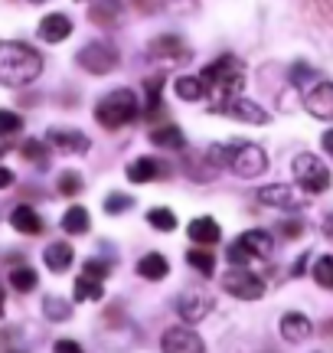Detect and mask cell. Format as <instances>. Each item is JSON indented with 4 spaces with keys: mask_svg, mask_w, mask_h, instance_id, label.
I'll list each match as a JSON object with an SVG mask.
<instances>
[{
    "mask_svg": "<svg viewBox=\"0 0 333 353\" xmlns=\"http://www.w3.org/2000/svg\"><path fill=\"white\" fill-rule=\"evenodd\" d=\"M43 314L50 317L52 324H63V321L72 317V304L65 301V298H59V294H50V298L43 301Z\"/></svg>",
    "mask_w": 333,
    "mask_h": 353,
    "instance_id": "26",
    "label": "cell"
},
{
    "mask_svg": "<svg viewBox=\"0 0 333 353\" xmlns=\"http://www.w3.org/2000/svg\"><path fill=\"white\" fill-rule=\"evenodd\" d=\"M78 190H82V176H78L76 170L59 174V193H63V196H76Z\"/></svg>",
    "mask_w": 333,
    "mask_h": 353,
    "instance_id": "36",
    "label": "cell"
},
{
    "mask_svg": "<svg viewBox=\"0 0 333 353\" xmlns=\"http://www.w3.org/2000/svg\"><path fill=\"white\" fill-rule=\"evenodd\" d=\"M160 350L164 353H206V343L190 327H170L160 337Z\"/></svg>",
    "mask_w": 333,
    "mask_h": 353,
    "instance_id": "11",
    "label": "cell"
},
{
    "mask_svg": "<svg viewBox=\"0 0 333 353\" xmlns=\"http://www.w3.org/2000/svg\"><path fill=\"white\" fill-rule=\"evenodd\" d=\"M166 272H170V265H166V259L160 252H147L138 262V275L147 278V281H160V278H166Z\"/></svg>",
    "mask_w": 333,
    "mask_h": 353,
    "instance_id": "21",
    "label": "cell"
},
{
    "mask_svg": "<svg viewBox=\"0 0 333 353\" xmlns=\"http://www.w3.org/2000/svg\"><path fill=\"white\" fill-rule=\"evenodd\" d=\"M164 164L154 161V157H138L134 164H128V180L131 183H151L157 176H164Z\"/></svg>",
    "mask_w": 333,
    "mask_h": 353,
    "instance_id": "19",
    "label": "cell"
},
{
    "mask_svg": "<svg viewBox=\"0 0 333 353\" xmlns=\"http://www.w3.org/2000/svg\"><path fill=\"white\" fill-rule=\"evenodd\" d=\"M281 232L288 239H294V236H301V223H281Z\"/></svg>",
    "mask_w": 333,
    "mask_h": 353,
    "instance_id": "42",
    "label": "cell"
},
{
    "mask_svg": "<svg viewBox=\"0 0 333 353\" xmlns=\"http://www.w3.org/2000/svg\"><path fill=\"white\" fill-rule=\"evenodd\" d=\"M131 206H134V200H131L128 193H108V196H105V213H111V216L125 213Z\"/></svg>",
    "mask_w": 333,
    "mask_h": 353,
    "instance_id": "34",
    "label": "cell"
},
{
    "mask_svg": "<svg viewBox=\"0 0 333 353\" xmlns=\"http://www.w3.org/2000/svg\"><path fill=\"white\" fill-rule=\"evenodd\" d=\"M235 242H239L252 259H268V255L275 252V239H271V232H265V229H248V232H242Z\"/></svg>",
    "mask_w": 333,
    "mask_h": 353,
    "instance_id": "14",
    "label": "cell"
},
{
    "mask_svg": "<svg viewBox=\"0 0 333 353\" xmlns=\"http://www.w3.org/2000/svg\"><path fill=\"white\" fill-rule=\"evenodd\" d=\"M186 262L196 268V272H203V275H213V268H216V259L209 249H190L186 252Z\"/></svg>",
    "mask_w": 333,
    "mask_h": 353,
    "instance_id": "31",
    "label": "cell"
},
{
    "mask_svg": "<svg viewBox=\"0 0 333 353\" xmlns=\"http://www.w3.org/2000/svg\"><path fill=\"white\" fill-rule=\"evenodd\" d=\"M258 203L275 206V210H304L308 206V193H297L288 183H268V187L258 190Z\"/></svg>",
    "mask_w": 333,
    "mask_h": 353,
    "instance_id": "8",
    "label": "cell"
},
{
    "mask_svg": "<svg viewBox=\"0 0 333 353\" xmlns=\"http://www.w3.org/2000/svg\"><path fill=\"white\" fill-rule=\"evenodd\" d=\"M118 13H121V3H118V0H102V3L92 7V20H95V23H115Z\"/></svg>",
    "mask_w": 333,
    "mask_h": 353,
    "instance_id": "30",
    "label": "cell"
},
{
    "mask_svg": "<svg viewBox=\"0 0 333 353\" xmlns=\"http://www.w3.org/2000/svg\"><path fill=\"white\" fill-rule=\"evenodd\" d=\"M186 236H190L196 245H213V242H219L222 229H219L216 219H209V216H196L190 226H186Z\"/></svg>",
    "mask_w": 333,
    "mask_h": 353,
    "instance_id": "17",
    "label": "cell"
},
{
    "mask_svg": "<svg viewBox=\"0 0 333 353\" xmlns=\"http://www.w3.org/2000/svg\"><path fill=\"white\" fill-rule=\"evenodd\" d=\"M304 265H308V255H304V259H297V265H294V272H291V275L301 278V275H304Z\"/></svg>",
    "mask_w": 333,
    "mask_h": 353,
    "instance_id": "45",
    "label": "cell"
},
{
    "mask_svg": "<svg viewBox=\"0 0 333 353\" xmlns=\"http://www.w3.org/2000/svg\"><path fill=\"white\" fill-rule=\"evenodd\" d=\"M0 131H3L7 138L17 134V131H20V118H17L13 112H0Z\"/></svg>",
    "mask_w": 333,
    "mask_h": 353,
    "instance_id": "37",
    "label": "cell"
},
{
    "mask_svg": "<svg viewBox=\"0 0 333 353\" xmlns=\"http://www.w3.org/2000/svg\"><path fill=\"white\" fill-rule=\"evenodd\" d=\"M147 223L154 229H160V232H173L177 229V216H173V210H166V206H157V210L147 213Z\"/></svg>",
    "mask_w": 333,
    "mask_h": 353,
    "instance_id": "29",
    "label": "cell"
},
{
    "mask_svg": "<svg viewBox=\"0 0 333 353\" xmlns=\"http://www.w3.org/2000/svg\"><path fill=\"white\" fill-rule=\"evenodd\" d=\"M308 79H317V72H310L308 65H294V72H291V82L301 88H308Z\"/></svg>",
    "mask_w": 333,
    "mask_h": 353,
    "instance_id": "39",
    "label": "cell"
},
{
    "mask_svg": "<svg viewBox=\"0 0 333 353\" xmlns=\"http://www.w3.org/2000/svg\"><path fill=\"white\" fill-rule=\"evenodd\" d=\"M294 180L304 193H327L330 190V167L314 154H297L294 157Z\"/></svg>",
    "mask_w": 333,
    "mask_h": 353,
    "instance_id": "5",
    "label": "cell"
},
{
    "mask_svg": "<svg viewBox=\"0 0 333 353\" xmlns=\"http://www.w3.org/2000/svg\"><path fill=\"white\" fill-rule=\"evenodd\" d=\"M314 13H317L327 26H333V0H314Z\"/></svg>",
    "mask_w": 333,
    "mask_h": 353,
    "instance_id": "38",
    "label": "cell"
},
{
    "mask_svg": "<svg viewBox=\"0 0 333 353\" xmlns=\"http://www.w3.org/2000/svg\"><path fill=\"white\" fill-rule=\"evenodd\" d=\"M43 72V56L26 43L17 39H3L0 43V82L7 88L30 85L33 79H39Z\"/></svg>",
    "mask_w": 333,
    "mask_h": 353,
    "instance_id": "2",
    "label": "cell"
},
{
    "mask_svg": "<svg viewBox=\"0 0 333 353\" xmlns=\"http://www.w3.org/2000/svg\"><path fill=\"white\" fill-rule=\"evenodd\" d=\"M10 183H13V174L3 167V170H0V187H10Z\"/></svg>",
    "mask_w": 333,
    "mask_h": 353,
    "instance_id": "44",
    "label": "cell"
},
{
    "mask_svg": "<svg viewBox=\"0 0 333 353\" xmlns=\"http://www.w3.org/2000/svg\"><path fill=\"white\" fill-rule=\"evenodd\" d=\"M304 108H308V114L321 118V121H333V82H327V79L310 82L304 88Z\"/></svg>",
    "mask_w": 333,
    "mask_h": 353,
    "instance_id": "9",
    "label": "cell"
},
{
    "mask_svg": "<svg viewBox=\"0 0 333 353\" xmlns=\"http://www.w3.org/2000/svg\"><path fill=\"white\" fill-rule=\"evenodd\" d=\"M177 95L183 101H200L206 95V82H203V76H180L177 79Z\"/></svg>",
    "mask_w": 333,
    "mask_h": 353,
    "instance_id": "24",
    "label": "cell"
},
{
    "mask_svg": "<svg viewBox=\"0 0 333 353\" xmlns=\"http://www.w3.org/2000/svg\"><path fill=\"white\" fill-rule=\"evenodd\" d=\"M10 226L17 229V232H23V236H39L43 232V219H39V213L33 210V206H17L10 213Z\"/></svg>",
    "mask_w": 333,
    "mask_h": 353,
    "instance_id": "18",
    "label": "cell"
},
{
    "mask_svg": "<svg viewBox=\"0 0 333 353\" xmlns=\"http://www.w3.org/2000/svg\"><path fill=\"white\" fill-rule=\"evenodd\" d=\"M92 226V219H89V210L85 206H69L63 216V229L69 232V236H85Z\"/></svg>",
    "mask_w": 333,
    "mask_h": 353,
    "instance_id": "23",
    "label": "cell"
},
{
    "mask_svg": "<svg viewBox=\"0 0 333 353\" xmlns=\"http://www.w3.org/2000/svg\"><path fill=\"white\" fill-rule=\"evenodd\" d=\"M160 88H164V79H147V105H144V114L151 118V114L160 108Z\"/></svg>",
    "mask_w": 333,
    "mask_h": 353,
    "instance_id": "33",
    "label": "cell"
},
{
    "mask_svg": "<svg viewBox=\"0 0 333 353\" xmlns=\"http://www.w3.org/2000/svg\"><path fill=\"white\" fill-rule=\"evenodd\" d=\"M216 114H226V118H235V121H245V125H268V121H271V114L265 112L261 105L242 99V95L229 99Z\"/></svg>",
    "mask_w": 333,
    "mask_h": 353,
    "instance_id": "12",
    "label": "cell"
},
{
    "mask_svg": "<svg viewBox=\"0 0 333 353\" xmlns=\"http://www.w3.org/2000/svg\"><path fill=\"white\" fill-rule=\"evenodd\" d=\"M102 294H105L102 278H95V275H78V281H76V298H78V301H98Z\"/></svg>",
    "mask_w": 333,
    "mask_h": 353,
    "instance_id": "27",
    "label": "cell"
},
{
    "mask_svg": "<svg viewBox=\"0 0 333 353\" xmlns=\"http://www.w3.org/2000/svg\"><path fill=\"white\" fill-rule=\"evenodd\" d=\"M203 82L209 88V112H219L229 99H235L245 85V69L235 56H222L203 69Z\"/></svg>",
    "mask_w": 333,
    "mask_h": 353,
    "instance_id": "3",
    "label": "cell"
},
{
    "mask_svg": "<svg viewBox=\"0 0 333 353\" xmlns=\"http://www.w3.org/2000/svg\"><path fill=\"white\" fill-rule=\"evenodd\" d=\"M36 272L30 268V265H17V268H10V288L20 291V294H26V291L36 288Z\"/></svg>",
    "mask_w": 333,
    "mask_h": 353,
    "instance_id": "28",
    "label": "cell"
},
{
    "mask_svg": "<svg viewBox=\"0 0 333 353\" xmlns=\"http://www.w3.org/2000/svg\"><path fill=\"white\" fill-rule=\"evenodd\" d=\"M209 311H213V298H209V291H203V288H186L177 298V314L183 317L186 324H200Z\"/></svg>",
    "mask_w": 333,
    "mask_h": 353,
    "instance_id": "10",
    "label": "cell"
},
{
    "mask_svg": "<svg viewBox=\"0 0 333 353\" xmlns=\"http://www.w3.org/2000/svg\"><path fill=\"white\" fill-rule=\"evenodd\" d=\"M321 144H323V151H327V154L333 157V128H330V131H327V134L321 138Z\"/></svg>",
    "mask_w": 333,
    "mask_h": 353,
    "instance_id": "43",
    "label": "cell"
},
{
    "mask_svg": "<svg viewBox=\"0 0 333 353\" xmlns=\"http://www.w3.org/2000/svg\"><path fill=\"white\" fill-rule=\"evenodd\" d=\"M314 281L321 288H333V255H323L314 262Z\"/></svg>",
    "mask_w": 333,
    "mask_h": 353,
    "instance_id": "32",
    "label": "cell"
},
{
    "mask_svg": "<svg viewBox=\"0 0 333 353\" xmlns=\"http://www.w3.org/2000/svg\"><path fill=\"white\" fill-rule=\"evenodd\" d=\"M310 334H314V324H310L301 311H288V314L281 317V337L284 341L301 343V341H308Z\"/></svg>",
    "mask_w": 333,
    "mask_h": 353,
    "instance_id": "16",
    "label": "cell"
},
{
    "mask_svg": "<svg viewBox=\"0 0 333 353\" xmlns=\"http://www.w3.org/2000/svg\"><path fill=\"white\" fill-rule=\"evenodd\" d=\"M7 353H20V350H7Z\"/></svg>",
    "mask_w": 333,
    "mask_h": 353,
    "instance_id": "47",
    "label": "cell"
},
{
    "mask_svg": "<svg viewBox=\"0 0 333 353\" xmlns=\"http://www.w3.org/2000/svg\"><path fill=\"white\" fill-rule=\"evenodd\" d=\"M85 275L105 278V275H108V265H105V262H98V259H89V262H85Z\"/></svg>",
    "mask_w": 333,
    "mask_h": 353,
    "instance_id": "40",
    "label": "cell"
},
{
    "mask_svg": "<svg viewBox=\"0 0 333 353\" xmlns=\"http://www.w3.org/2000/svg\"><path fill=\"white\" fill-rule=\"evenodd\" d=\"M43 262L50 265L52 272H65V268L72 265V245H69V242H52V245H46Z\"/></svg>",
    "mask_w": 333,
    "mask_h": 353,
    "instance_id": "22",
    "label": "cell"
},
{
    "mask_svg": "<svg viewBox=\"0 0 333 353\" xmlns=\"http://www.w3.org/2000/svg\"><path fill=\"white\" fill-rule=\"evenodd\" d=\"M76 63L82 65L85 72H92V76H105V72H111L118 65V50L111 43H105V39H95L85 50H78Z\"/></svg>",
    "mask_w": 333,
    "mask_h": 353,
    "instance_id": "6",
    "label": "cell"
},
{
    "mask_svg": "<svg viewBox=\"0 0 333 353\" xmlns=\"http://www.w3.org/2000/svg\"><path fill=\"white\" fill-rule=\"evenodd\" d=\"M151 141H154L157 148H170V151H177V148H183V144H186V141H183V131H180L177 125L154 128V131H151Z\"/></svg>",
    "mask_w": 333,
    "mask_h": 353,
    "instance_id": "25",
    "label": "cell"
},
{
    "mask_svg": "<svg viewBox=\"0 0 333 353\" xmlns=\"http://www.w3.org/2000/svg\"><path fill=\"white\" fill-rule=\"evenodd\" d=\"M138 114H141V108H138V95L131 88H115V92H108L95 105V121L102 128H108V131H118V128L131 125Z\"/></svg>",
    "mask_w": 333,
    "mask_h": 353,
    "instance_id": "4",
    "label": "cell"
},
{
    "mask_svg": "<svg viewBox=\"0 0 333 353\" xmlns=\"http://www.w3.org/2000/svg\"><path fill=\"white\" fill-rule=\"evenodd\" d=\"M33 3H46V0H33Z\"/></svg>",
    "mask_w": 333,
    "mask_h": 353,
    "instance_id": "46",
    "label": "cell"
},
{
    "mask_svg": "<svg viewBox=\"0 0 333 353\" xmlns=\"http://www.w3.org/2000/svg\"><path fill=\"white\" fill-rule=\"evenodd\" d=\"M52 350H56V353H85L76 341H56V347H52Z\"/></svg>",
    "mask_w": 333,
    "mask_h": 353,
    "instance_id": "41",
    "label": "cell"
},
{
    "mask_svg": "<svg viewBox=\"0 0 333 353\" xmlns=\"http://www.w3.org/2000/svg\"><path fill=\"white\" fill-rule=\"evenodd\" d=\"M20 154H23L26 161H33V164H46V141H26L23 148H20Z\"/></svg>",
    "mask_w": 333,
    "mask_h": 353,
    "instance_id": "35",
    "label": "cell"
},
{
    "mask_svg": "<svg viewBox=\"0 0 333 353\" xmlns=\"http://www.w3.org/2000/svg\"><path fill=\"white\" fill-rule=\"evenodd\" d=\"M222 288L235 298H242V301H258L265 294V281L255 272H245L242 265H232L229 275H222Z\"/></svg>",
    "mask_w": 333,
    "mask_h": 353,
    "instance_id": "7",
    "label": "cell"
},
{
    "mask_svg": "<svg viewBox=\"0 0 333 353\" xmlns=\"http://www.w3.org/2000/svg\"><path fill=\"white\" fill-rule=\"evenodd\" d=\"M39 39L43 43H63L65 37H72V20L63 17V13H50V17H43L39 20Z\"/></svg>",
    "mask_w": 333,
    "mask_h": 353,
    "instance_id": "15",
    "label": "cell"
},
{
    "mask_svg": "<svg viewBox=\"0 0 333 353\" xmlns=\"http://www.w3.org/2000/svg\"><path fill=\"white\" fill-rule=\"evenodd\" d=\"M46 144L52 151L63 154H85L89 151V138L82 131H72V128H50L46 131Z\"/></svg>",
    "mask_w": 333,
    "mask_h": 353,
    "instance_id": "13",
    "label": "cell"
},
{
    "mask_svg": "<svg viewBox=\"0 0 333 353\" xmlns=\"http://www.w3.org/2000/svg\"><path fill=\"white\" fill-rule=\"evenodd\" d=\"M151 56H157V59H186L190 56V50H186V43L180 37H157L154 43H151Z\"/></svg>",
    "mask_w": 333,
    "mask_h": 353,
    "instance_id": "20",
    "label": "cell"
},
{
    "mask_svg": "<svg viewBox=\"0 0 333 353\" xmlns=\"http://www.w3.org/2000/svg\"><path fill=\"white\" fill-rule=\"evenodd\" d=\"M206 157L213 161V164L226 167L232 170L235 176H242V180H255L268 170V154L261 151L258 144L252 141H229V144H209V151Z\"/></svg>",
    "mask_w": 333,
    "mask_h": 353,
    "instance_id": "1",
    "label": "cell"
}]
</instances>
